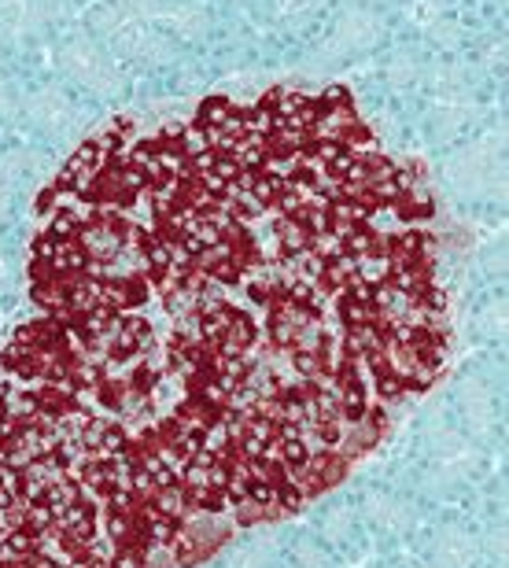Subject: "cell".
Segmentation results:
<instances>
[{"mask_svg": "<svg viewBox=\"0 0 509 568\" xmlns=\"http://www.w3.org/2000/svg\"><path fill=\"white\" fill-rule=\"evenodd\" d=\"M11 111H16V97H11V85L4 82V74H0V119H8Z\"/></svg>", "mask_w": 509, "mask_h": 568, "instance_id": "cell-5", "label": "cell"}, {"mask_svg": "<svg viewBox=\"0 0 509 568\" xmlns=\"http://www.w3.org/2000/svg\"><path fill=\"white\" fill-rule=\"evenodd\" d=\"M377 38V27H373L369 16H347L339 22V41L347 44V49H362V44H369Z\"/></svg>", "mask_w": 509, "mask_h": 568, "instance_id": "cell-4", "label": "cell"}, {"mask_svg": "<svg viewBox=\"0 0 509 568\" xmlns=\"http://www.w3.org/2000/svg\"><path fill=\"white\" fill-rule=\"evenodd\" d=\"M30 119H33V126H41L44 133H67L74 126V108L67 104V97L55 93V89H41V93H33L30 100Z\"/></svg>", "mask_w": 509, "mask_h": 568, "instance_id": "cell-3", "label": "cell"}, {"mask_svg": "<svg viewBox=\"0 0 509 568\" xmlns=\"http://www.w3.org/2000/svg\"><path fill=\"white\" fill-rule=\"evenodd\" d=\"M60 71L71 78L74 85L89 89V93H100V97H111L122 89V78H119V67L111 63V55L96 44H85V41H74L67 44L60 52Z\"/></svg>", "mask_w": 509, "mask_h": 568, "instance_id": "cell-1", "label": "cell"}, {"mask_svg": "<svg viewBox=\"0 0 509 568\" xmlns=\"http://www.w3.org/2000/svg\"><path fill=\"white\" fill-rule=\"evenodd\" d=\"M96 30H104V38L111 44H119L122 52H130L133 60H160L163 41L149 27H141V19L115 16V11H96Z\"/></svg>", "mask_w": 509, "mask_h": 568, "instance_id": "cell-2", "label": "cell"}]
</instances>
